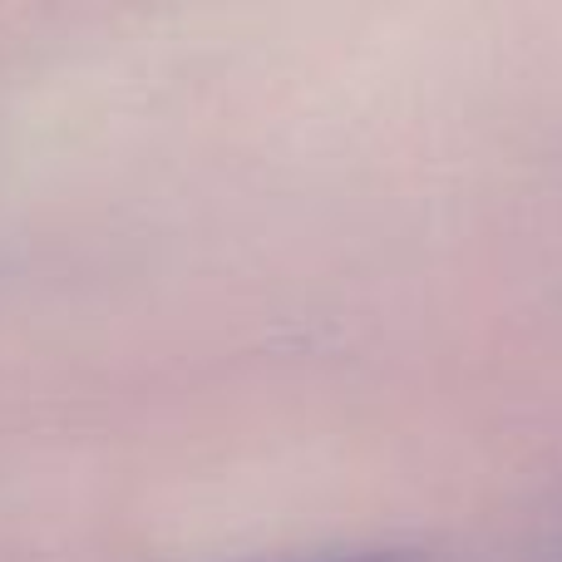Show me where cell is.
Returning a JSON list of instances; mask_svg holds the SVG:
<instances>
[{"mask_svg": "<svg viewBox=\"0 0 562 562\" xmlns=\"http://www.w3.org/2000/svg\"><path fill=\"white\" fill-rule=\"evenodd\" d=\"M346 562H405V558H346Z\"/></svg>", "mask_w": 562, "mask_h": 562, "instance_id": "obj_1", "label": "cell"}]
</instances>
